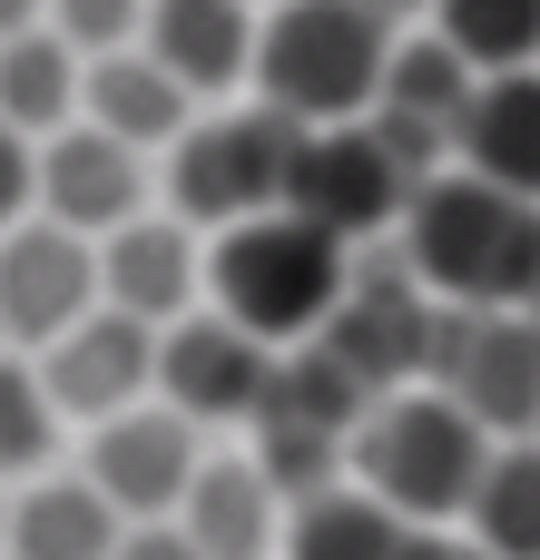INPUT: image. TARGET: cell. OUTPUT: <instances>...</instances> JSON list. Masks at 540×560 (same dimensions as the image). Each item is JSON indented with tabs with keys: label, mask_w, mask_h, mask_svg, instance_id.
<instances>
[{
	"label": "cell",
	"mask_w": 540,
	"mask_h": 560,
	"mask_svg": "<svg viewBox=\"0 0 540 560\" xmlns=\"http://www.w3.org/2000/svg\"><path fill=\"white\" fill-rule=\"evenodd\" d=\"M177 532L197 541V560H275L285 541V502L266 492V472L246 463V443H207V463H197V482H187V502H177Z\"/></svg>",
	"instance_id": "cell-16"
},
{
	"label": "cell",
	"mask_w": 540,
	"mask_h": 560,
	"mask_svg": "<svg viewBox=\"0 0 540 560\" xmlns=\"http://www.w3.org/2000/svg\"><path fill=\"white\" fill-rule=\"evenodd\" d=\"M20 30H39V0H0V39H20Z\"/></svg>",
	"instance_id": "cell-33"
},
{
	"label": "cell",
	"mask_w": 540,
	"mask_h": 560,
	"mask_svg": "<svg viewBox=\"0 0 540 560\" xmlns=\"http://www.w3.org/2000/svg\"><path fill=\"white\" fill-rule=\"evenodd\" d=\"M482 560H540V443H492V472L462 512Z\"/></svg>",
	"instance_id": "cell-23"
},
{
	"label": "cell",
	"mask_w": 540,
	"mask_h": 560,
	"mask_svg": "<svg viewBox=\"0 0 540 560\" xmlns=\"http://www.w3.org/2000/svg\"><path fill=\"white\" fill-rule=\"evenodd\" d=\"M394 39L403 30H384L364 0H285V10H256V79H246V98L275 108L295 138L354 128V118H374V89H384Z\"/></svg>",
	"instance_id": "cell-2"
},
{
	"label": "cell",
	"mask_w": 540,
	"mask_h": 560,
	"mask_svg": "<svg viewBox=\"0 0 540 560\" xmlns=\"http://www.w3.org/2000/svg\"><path fill=\"white\" fill-rule=\"evenodd\" d=\"M246 10H285V0H246Z\"/></svg>",
	"instance_id": "cell-35"
},
{
	"label": "cell",
	"mask_w": 540,
	"mask_h": 560,
	"mask_svg": "<svg viewBox=\"0 0 540 560\" xmlns=\"http://www.w3.org/2000/svg\"><path fill=\"white\" fill-rule=\"evenodd\" d=\"M128 522L79 482V472H39L10 492V532H0V560H118Z\"/></svg>",
	"instance_id": "cell-19"
},
{
	"label": "cell",
	"mask_w": 540,
	"mask_h": 560,
	"mask_svg": "<svg viewBox=\"0 0 540 560\" xmlns=\"http://www.w3.org/2000/svg\"><path fill=\"white\" fill-rule=\"evenodd\" d=\"M0 532H10V492H0Z\"/></svg>",
	"instance_id": "cell-34"
},
{
	"label": "cell",
	"mask_w": 540,
	"mask_h": 560,
	"mask_svg": "<svg viewBox=\"0 0 540 560\" xmlns=\"http://www.w3.org/2000/svg\"><path fill=\"white\" fill-rule=\"evenodd\" d=\"M246 463L266 472V492L295 512V502H315V492H344V443L334 433H305V423H256L246 433Z\"/></svg>",
	"instance_id": "cell-27"
},
{
	"label": "cell",
	"mask_w": 540,
	"mask_h": 560,
	"mask_svg": "<svg viewBox=\"0 0 540 560\" xmlns=\"http://www.w3.org/2000/svg\"><path fill=\"white\" fill-rule=\"evenodd\" d=\"M364 413H374V394H364V384H354V374H344L325 345H285L256 423H305V433H334V443H344Z\"/></svg>",
	"instance_id": "cell-24"
},
{
	"label": "cell",
	"mask_w": 540,
	"mask_h": 560,
	"mask_svg": "<svg viewBox=\"0 0 540 560\" xmlns=\"http://www.w3.org/2000/svg\"><path fill=\"white\" fill-rule=\"evenodd\" d=\"M394 256L413 266V285L443 315H540V207L462 177V167L413 187Z\"/></svg>",
	"instance_id": "cell-1"
},
{
	"label": "cell",
	"mask_w": 540,
	"mask_h": 560,
	"mask_svg": "<svg viewBox=\"0 0 540 560\" xmlns=\"http://www.w3.org/2000/svg\"><path fill=\"white\" fill-rule=\"evenodd\" d=\"M423 384L482 443H540V315H443Z\"/></svg>",
	"instance_id": "cell-6"
},
{
	"label": "cell",
	"mask_w": 540,
	"mask_h": 560,
	"mask_svg": "<svg viewBox=\"0 0 540 560\" xmlns=\"http://www.w3.org/2000/svg\"><path fill=\"white\" fill-rule=\"evenodd\" d=\"M394 551H403V522L384 502H364V492L295 502L285 512V541H275V560H394Z\"/></svg>",
	"instance_id": "cell-25"
},
{
	"label": "cell",
	"mask_w": 540,
	"mask_h": 560,
	"mask_svg": "<svg viewBox=\"0 0 540 560\" xmlns=\"http://www.w3.org/2000/svg\"><path fill=\"white\" fill-rule=\"evenodd\" d=\"M98 305L128 315V325H148V335L187 325L207 305V236H187L167 207L128 217L118 236H98Z\"/></svg>",
	"instance_id": "cell-13"
},
{
	"label": "cell",
	"mask_w": 540,
	"mask_h": 560,
	"mask_svg": "<svg viewBox=\"0 0 540 560\" xmlns=\"http://www.w3.org/2000/svg\"><path fill=\"white\" fill-rule=\"evenodd\" d=\"M30 197H39V148L0 128V236H10V226H30Z\"/></svg>",
	"instance_id": "cell-29"
},
{
	"label": "cell",
	"mask_w": 540,
	"mask_h": 560,
	"mask_svg": "<svg viewBox=\"0 0 540 560\" xmlns=\"http://www.w3.org/2000/svg\"><path fill=\"white\" fill-rule=\"evenodd\" d=\"M394 560H482V551H472V532H403Z\"/></svg>",
	"instance_id": "cell-31"
},
{
	"label": "cell",
	"mask_w": 540,
	"mask_h": 560,
	"mask_svg": "<svg viewBox=\"0 0 540 560\" xmlns=\"http://www.w3.org/2000/svg\"><path fill=\"white\" fill-rule=\"evenodd\" d=\"M0 354H10V345H0Z\"/></svg>",
	"instance_id": "cell-36"
},
{
	"label": "cell",
	"mask_w": 540,
	"mask_h": 560,
	"mask_svg": "<svg viewBox=\"0 0 540 560\" xmlns=\"http://www.w3.org/2000/svg\"><path fill=\"white\" fill-rule=\"evenodd\" d=\"M30 374H39V394H49L59 423L98 433V423H118V413H138V404L157 394V335L98 305V315H79L59 345H39Z\"/></svg>",
	"instance_id": "cell-11"
},
{
	"label": "cell",
	"mask_w": 540,
	"mask_h": 560,
	"mask_svg": "<svg viewBox=\"0 0 540 560\" xmlns=\"http://www.w3.org/2000/svg\"><path fill=\"white\" fill-rule=\"evenodd\" d=\"M0 128L30 138V148H49L59 128H79V59L49 30L0 39Z\"/></svg>",
	"instance_id": "cell-21"
},
{
	"label": "cell",
	"mask_w": 540,
	"mask_h": 560,
	"mask_svg": "<svg viewBox=\"0 0 540 560\" xmlns=\"http://www.w3.org/2000/svg\"><path fill=\"white\" fill-rule=\"evenodd\" d=\"M472 79H512V69H540V0H433L423 20Z\"/></svg>",
	"instance_id": "cell-22"
},
{
	"label": "cell",
	"mask_w": 540,
	"mask_h": 560,
	"mask_svg": "<svg viewBox=\"0 0 540 560\" xmlns=\"http://www.w3.org/2000/svg\"><path fill=\"white\" fill-rule=\"evenodd\" d=\"M285 167H295V128L256 98H226V108H197V128L157 158V207L187 236H226L285 207Z\"/></svg>",
	"instance_id": "cell-5"
},
{
	"label": "cell",
	"mask_w": 540,
	"mask_h": 560,
	"mask_svg": "<svg viewBox=\"0 0 540 560\" xmlns=\"http://www.w3.org/2000/svg\"><path fill=\"white\" fill-rule=\"evenodd\" d=\"M59 413H49V394H39V374H30V354H0V492H20V482H39V472H59Z\"/></svg>",
	"instance_id": "cell-26"
},
{
	"label": "cell",
	"mask_w": 540,
	"mask_h": 560,
	"mask_svg": "<svg viewBox=\"0 0 540 560\" xmlns=\"http://www.w3.org/2000/svg\"><path fill=\"white\" fill-rule=\"evenodd\" d=\"M39 30L79 59V69H98V59H118V49H138V30H148V0H39Z\"/></svg>",
	"instance_id": "cell-28"
},
{
	"label": "cell",
	"mask_w": 540,
	"mask_h": 560,
	"mask_svg": "<svg viewBox=\"0 0 540 560\" xmlns=\"http://www.w3.org/2000/svg\"><path fill=\"white\" fill-rule=\"evenodd\" d=\"M344 276H354V256L334 236H315L305 217H285V207L207 236V315H226L236 335H256L275 354L285 345H315L334 325Z\"/></svg>",
	"instance_id": "cell-4"
},
{
	"label": "cell",
	"mask_w": 540,
	"mask_h": 560,
	"mask_svg": "<svg viewBox=\"0 0 540 560\" xmlns=\"http://www.w3.org/2000/svg\"><path fill=\"white\" fill-rule=\"evenodd\" d=\"M433 325H443V305L413 285V266H403L394 236H384V246L354 256L344 305H334V325H325L315 345L384 404V394H413V384H423V364H433Z\"/></svg>",
	"instance_id": "cell-7"
},
{
	"label": "cell",
	"mask_w": 540,
	"mask_h": 560,
	"mask_svg": "<svg viewBox=\"0 0 540 560\" xmlns=\"http://www.w3.org/2000/svg\"><path fill=\"white\" fill-rule=\"evenodd\" d=\"M413 207V177L384 158V138L354 118V128H315L295 138V167H285V217H305L315 236H334L344 256L384 246Z\"/></svg>",
	"instance_id": "cell-8"
},
{
	"label": "cell",
	"mask_w": 540,
	"mask_h": 560,
	"mask_svg": "<svg viewBox=\"0 0 540 560\" xmlns=\"http://www.w3.org/2000/svg\"><path fill=\"white\" fill-rule=\"evenodd\" d=\"M197 463H207V433H197V423H177V413L148 394L138 413H118V423H98V433H89L79 482H89V492L138 532V522H177V502H187Z\"/></svg>",
	"instance_id": "cell-10"
},
{
	"label": "cell",
	"mask_w": 540,
	"mask_h": 560,
	"mask_svg": "<svg viewBox=\"0 0 540 560\" xmlns=\"http://www.w3.org/2000/svg\"><path fill=\"white\" fill-rule=\"evenodd\" d=\"M118 560H197V541H187L177 522H138V532L118 541Z\"/></svg>",
	"instance_id": "cell-30"
},
{
	"label": "cell",
	"mask_w": 540,
	"mask_h": 560,
	"mask_svg": "<svg viewBox=\"0 0 540 560\" xmlns=\"http://www.w3.org/2000/svg\"><path fill=\"white\" fill-rule=\"evenodd\" d=\"M364 10H374L384 30H423V20H433V0H364Z\"/></svg>",
	"instance_id": "cell-32"
},
{
	"label": "cell",
	"mask_w": 540,
	"mask_h": 560,
	"mask_svg": "<svg viewBox=\"0 0 540 560\" xmlns=\"http://www.w3.org/2000/svg\"><path fill=\"white\" fill-rule=\"evenodd\" d=\"M79 128H98V138H118V148H138V158H167V148L197 128V98H187L148 49H118V59L79 69Z\"/></svg>",
	"instance_id": "cell-17"
},
{
	"label": "cell",
	"mask_w": 540,
	"mask_h": 560,
	"mask_svg": "<svg viewBox=\"0 0 540 560\" xmlns=\"http://www.w3.org/2000/svg\"><path fill=\"white\" fill-rule=\"evenodd\" d=\"M266 384H275V345L236 335V325L207 315V305L157 335V404H167L177 423H197V433H256Z\"/></svg>",
	"instance_id": "cell-9"
},
{
	"label": "cell",
	"mask_w": 540,
	"mask_h": 560,
	"mask_svg": "<svg viewBox=\"0 0 540 560\" xmlns=\"http://www.w3.org/2000/svg\"><path fill=\"white\" fill-rule=\"evenodd\" d=\"M472 69L433 39V30H403L394 59H384V89H374V118H403V128H433V138H462V108H472Z\"/></svg>",
	"instance_id": "cell-20"
},
{
	"label": "cell",
	"mask_w": 540,
	"mask_h": 560,
	"mask_svg": "<svg viewBox=\"0 0 540 560\" xmlns=\"http://www.w3.org/2000/svg\"><path fill=\"white\" fill-rule=\"evenodd\" d=\"M138 49H148L197 108H226V98H246V79H256V10H246V0H148Z\"/></svg>",
	"instance_id": "cell-15"
},
{
	"label": "cell",
	"mask_w": 540,
	"mask_h": 560,
	"mask_svg": "<svg viewBox=\"0 0 540 560\" xmlns=\"http://www.w3.org/2000/svg\"><path fill=\"white\" fill-rule=\"evenodd\" d=\"M148 207H157V167H148L138 148H118V138H98V128H59V138L39 148V197H30L39 226L98 246V236H118V226L148 217Z\"/></svg>",
	"instance_id": "cell-12"
},
{
	"label": "cell",
	"mask_w": 540,
	"mask_h": 560,
	"mask_svg": "<svg viewBox=\"0 0 540 560\" xmlns=\"http://www.w3.org/2000/svg\"><path fill=\"white\" fill-rule=\"evenodd\" d=\"M482 472H492V443H482L433 384L384 394V404L344 433V492L384 502L403 532H462Z\"/></svg>",
	"instance_id": "cell-3"
},
{
	"label": "cell",
	"mask_w": 540,
	"mask_h": 560,
	"mask_svg": "<svg viewBox=\"0 0 540 560\" xmlns=\"http://www.w3.org/2000/svg\"><path fill=\"white\" fill-rule=\"evenodd\" d=\"M79 315H98V246L59 236V226H10L0 236V345L10 354H39L59 345Z\"/></svg>",
	"instance_id": "cell-14"
},
{
	"label": "cell",
	"mask_w": 540,
	"mask_h": 560,
	"mask_svg": "<svg viewBox=\"0 0 540 560\" xmlns=\"http://www.w3.org/2000/svg\"><path fill=\"white\" fill-rule=\"evenodd\" d=\"M453 167L540 207V69H512V79H482L472 108H462V138H453Z\"/></svg>",
	"instance_id": "cell-18"
}]
</instances>
